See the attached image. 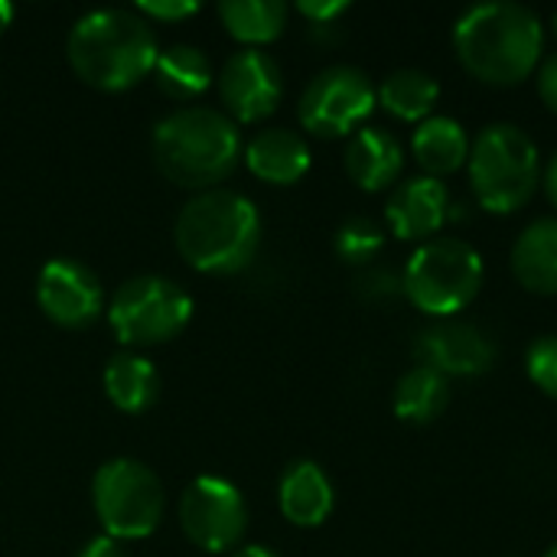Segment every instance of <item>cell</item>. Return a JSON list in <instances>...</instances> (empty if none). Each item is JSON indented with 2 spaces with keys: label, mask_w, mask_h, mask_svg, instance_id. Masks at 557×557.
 <instances>
[{
  "label": "cell",
  "mask_w": 557,
  "mask_h": 557,
  "mask_svg": "<svg viewBox=\"0 0 557 557\" xmlns=\"http://www.w3.org/2000/svg\"><path fill=\"white\" fill-rule=\"evenodd\" d=\"M454 49L463 69L480 82L519 85L542 59L545 29L539 13L525 3H476L454 23Z\"/></svg>",
  "instance_id": "1"
},
{
  "label": "cell",
  "mask_w": 557,
  "mask_h": 557,
  "mask_svg": "<svg viewBox=\"0 0 557 557\" xmlns=\"http://www.w3.org/2000/svg\"><path fill=\"white\" fill-rule=\"evenodd\" d=\"M72 72L101 91H124L157 65V36L137 10H91L75 20L69 42Z\"/></svg>",
  "instance_id": "2"
},
{
  "label": "cell",
  "mask_w": 557,
  "mask_h": 557,
  "mask_svg": "<svg viewBox=\"0 0 557 557\" xmlns=\"http://www.w3.org/2000/svg\"><path fill=\"white\" fill-rule=\"evenodd\" d=\"M176 251L202 274H235L248 268L261 245V215L235 189H206L176 215Z\"/></svg>",
  "instance_id": "3"
},
{
  "label": "cell",
  "mask_w": 557,
  "mask_h": 557,
  "mask_svg": "<svg viewBox=\"0 0 557 557\" xmlns=\"http://www.w3.org/2000/svg\"><path fill=\"white\" fill-rule=\"evenodd\" d=\"M242 160V134L225 111L189 104L153 127V163L183 189H215Z\"/></svg>",
  "instance_id": "4"
},
{
  "label": "cell",
  "mask_w": 557,
  "mask_h": 557,
  "mask_svg": "<svg viewBox=\"0 0 557 557\" xmlns=\"http://www.w3.org/2000/svg\"><path fill=\"white\" fill-rule=\"evenodd\" d=\"M470 183L476 202L496 215L519 212L539 186V144L509 121L486 124L470 144Z\"/></svg>",
  "instance_id": "5"
},
{
  "label": "cell",
  "mask_w": 557,
  "mask_h": 557,
  "mask_svg": "<svg viewBox=\"0 0 557 557\" xmlns=\"http://www.w3.org/2000/svg\"><path fill=\"white\" fill-rule=\"evenodd\" d=\"M483 287V258L463 238H428L408 258L401 290L408 300L431 317H454L473 304Z\"/></svg>",
  "instance_id": "6"
},
{
  "label": "cell",
  "mask_w": 557,
  "mask_h": 557,
  "mask_svg": "<svg viewBox=\"0 0 557 557\" xmlns=\"http://www.w3.org/2000/svg\"><path fill=\"white\" fill-rule=\"evenodd\" d=\"M95 516L114 542H137L157 532L163 519V486L157 473L131 457H114L91 480Z\"/></svg>",
  "instance_id": "7"
},
{
  "label": "cell",
  "mask_w": 557,
  "mask_h": 557,
  "mask_svg": "<svg viewBox=\"0 0 557 557\" xmlns=\"http://www.w3.org/2000/svg\"><path fill=\"white\" fill-rule=\"evenodd\" d=\"M193 317L189 294L163 274H137L108 300V323L127 346H157L183 333Z\"/></svg>",
  "instance_id": "8"
},
{
  "label": "cell",
  "mask_w": 557,
  "mask_h": 557,
  "mask_svg": "<svg viewBox=\"0 0 557 557\" xmlns=\"http://www.w3.org/2000/svg\"><path fill=\"white\" fill-rule=\"evenodd\" d=\"M379 88L356 65H330L310 78L297 117L317 137H346L375 111Z\"/></svg>",
  "instance_id": "9"
},
{
  "label": "cell",
  "mask_w": 557,
  "mask_h": 557,
  "mask_svg": "<svg viewBox=\"0 0 557 557\" xmlns=\"http://www.w3.org/2000/svg\"><path fill=\"white\" fill-rule=\"evenodd\" d=\"M183 535L212 555L232 552L248 529V506L235 483L222 476H199L180 499Z\"/></svg>",
  "instance_id": "10"
},
{
  "label": "cell",
  "mask_w": 557,
  "mask_h": 557,
  "mask_svg": "<svg viewBox=\"0 0 557 557\" xmlns=\"http://www.w3.org/2000/svg\"><path fill=\"white\" fill-rule=\"evenodd\" d=\"M39 310L65 330L91 326L104 310V290L95 271L75 258H52L36 277Z\"/></svg>",
  "instance_id": "11"
},
{
  "label": "cell",
  "mask_w": 557,
  "mask_h": 557,
  "mask_svg": "<svg viewBox=\"0 0 557 557\" xmlns=\"http://www.w3.org/2000/svg\"><path fill=\"white\" fill-rule=\"evenodd\" d=\"M219 95L228 108V117L255 124L277 111L284 95L281 65L261 49H242L225 59L219 75Z\"/></svg>",
  "instance_id": "12"
},
{
  "label": "cell",
  "mask_w": 557,
  "mask_h": 557,
  "mask_svg": "<svg viewBox=\"0 0 557 557\" xmlns=\"http://www.w3.org/2000/svg\"><path fill=\"white\" fill-rule=\"evenodd\" d=\"M418 359L421 366L447 375H483L496 362V346L493 339L470 326V323H434L418 336Z\"/></svg>",
  "instance_id": "13"
},
{
  "label": "cell",
  "mask_w": 557,
  "mask_h": 557,
  "mask_svg": "<svg viewBox=\"0 0 557 557\" xmlns=\"http://www.w3.org/2000/svg\"><path fill=\"white\" fill-rule=\"evenodd\" d=\"M454 199L444 180L437 176H411L398 183L385 202L388 228L405 242H428L450 219Z\"/></svg>",
  "instance_id": "14"
},
{
  "label": "cell",
  "mask_w": 557,
  "mask_h": 557,
  "mask_svg": "<svg viewBox=\"0 0 557 557\" xmlns=\"http://www.w3.org/2000/svg\"><path fill=\"white\" fill-rule=\"evenodd\" d=\"M405 170V150L385 127H359L346 144V173L366 193L388 189Z\"/></svg>",
  "instance_id": "15"
},
{
  "label": "cell",
  "mask_w": 557,
  "mask_h": 557,
  "mask_svg": "<svg viewBox=\"0 0 557 557\" xmlns=\"http://www.w3.org/2000/svg\"><path fill=\"white\" fill-rule=\"evenodd\" d=\"M277 506L297 529H317L333 512V483L313 460H294L277 486Z\"/></svg>",
  "instance_id": "16"
},
{
  "label": "cell",
  "mask_w": 557,
  "mask_h": 557,
  "mask_svg": "<svg viewBox=\"0 0 557 557\" xmlns=\"http://www.w3.org/2000/svg\"><path fill=\"white\" fill-rule=\"evenodd\" d=\"M248 170L274 186H290L307 176L310 170V147L297 131L287 127H264L245 147Z\"/></svg>",
  "instance_id": "17"
},
{
  "label": "cell",
  "mask_w": 557,
  "mask_h": 557,
  "mask_svg": "<svg viewBox=\"0 0 557 557\" xmlns=\"http://www.w3.org/2000/svg\"><path fill=\"white\" fill-rule=\"evenodd\" d=\"M512 274L535 294H557V215L535 219L512 245Z\"/></svg>",
  "instance_id": "18"
},
{
  "label": "cell",
  "mask_w": 557,
  "mask_h": 557,
  "mask_svg": "<svg viewBox=\"0 0 557 557\" xmlns=\"http://www.w3.org/2000/svg\"><path fill=\"white\" fill-rule=\"evenodd\" d=\"M104 395L124 414H144L160 398V375L150 359L137 352H117L104 366Z\"/></svg>",
  "instance_id": "19"
},
{
  "label": "cell",
  "mask_w": 557,
  "mask_h": 557,
  "mask_svg": "<svg viewBox=\"0 0 557 557\" xmlns=\"http://www.w3.org/2000/svg\"><path fill=\"white\" fill-rule=\"evenodd\" d=\"M411 150H414L418 163L428 170V176L441 180L447 173H457L467 163L470 137L460 121H454L447 114H431L428 121L418 124V131L411 137Z\"/></svg>",
  "instance_id": "20"
},
{
  "label": "cell",
  "mask_w": 557,
  "mask_h": 557,
  "mask_svg": "<svg viewBox=\"0 0 557 557\" xmlns=\"http://www.w3.org/2000/svg\"><path fill=\"white\" fill-rule=\"evenodd\" d=\"M153 78L163 95H170L176 101H193L212 85V62L199 46L176 42L157 55Z\"/></svg>",
  "instance_id": "21"
},
{
  "label": "cell",
  "mask_w": 557,
  "mask_h": 557,
  "mask_svg": "<svg viewBox=\"0 0 557 557\" xmlns=\"http://www.w3.org/2000/svg\"><path fill=\"white\" fill-rule=\"evenodd\" d=\"M219 16H222V26L228 29V36L245 42V49H258L284 33L287 3H281V0H222Z\"/></svg>",
  "instance_id": "22"
},
{
  "label": "cell",
  "mask_w": 557,
  "mask_h": 557,
  "mask_svg": "<svg viewBox=\"0 0 557 557\" xmlns=\"http://www.w3.org/2000/svg\"><path fill=\"white\" fill-rule=\"evenodd\" d=\"M441 98V85L424 69H395L379 85V104L401 121H428Z\"/></svg>",
  "instance_id": "23"
},
{
  "label": "cell",
  "mask_w": 557,
  "mask_h": 557,
  "mask_svg": "<svg viewBox=\"0 0 557 557\" xmlns=\"http://www.w3.org/2000/svg\"><path fill=\"white\" fill-rule=\"evenodd\" d=\"M447 405L450 382L428 366H414L395 385V414L408 424H431L447 411Z\"/></svg>",
  "instance_id": "24"
},
{
  "label": "cell",
  "mask_w": 557,
  "mask_h": 557,
  "mask_svg": "<svg viewBox=\"0 0 557 557\" xmlns=\"http://www.w3.org/2000/svg\"><path fill=\"white\" fill-rule=\"evenodd\" d=\"M336 255L346 261V264H369L382 245H385V232L375 219L369 215H352L339 225L336 232Z\"/></svg>",
  "instance_id": "25"
},
{
  "label": "cell",
  "mask_w": 557,
  "mask_h": 557,
  "mask_svg": "<svg viewBox=\"0 0 557 557\" xmlns=\"http://www.w3.org/2000/svg\"><path fill=\"white\" fill-rule=\"evenodd\" d=\"M525 372L529 379L548 395V398H557V336L548 333V336H539L529 352H525Z\"/></svg>",
  "instance_id": "26"
},
{
  "label": "cell",
  "mask_w": 557,
  "mask_h": 557,
  "mask_svg": "<svg viewBox=\"0 0 557 557\" xmlns=\"http://www.w3.org/2000/svg\"><path fill=\"white\" fill-rule=\"evenodd\" d=\"M199 10L196 0H147L137 7V13L144 20H157V23H176V20H186Z\"/></svg>",
  "instance_id": "27"
},
{
  "label": "cell",
  "mask_w": 557,
  "mask_h": 557,
  "mask_svg": "<svg viewBox=\"0 0 557 557\" xmlns=\"http://www.w3.org/2000/svg\"><path fill=\"white\" fill-rule=\"evenodd\" d=\"M297 10L310 20V26H333L349 10V3L346 0H300Z\"/></svg>",
  "instance_id": "28"
},
{
  "label": "cell",
  "mask_w": 557,
  "mask_h": 557,
  "mask_svg": "<svg viewBox=\"0 0 557 557\" xmlns=\"http://www.w3.org/2000/svg\"><path fill=\"white\" fill-rule=\"evenodd\" d=\"M539 95H542V101L557 114V52L548 55L542 62V69H539Z\"/></svg>",
  "instance_id": "29"
},
{
  "label": "cell",
  "mask_w": 557,
  "mask_h": 557,
  "mask_svg": "<svg viewBox=\"0 0 557 557\" xmlns=\"http://www.w3.org/2000/svg\"><path fill=\"white\" fill-rule=\"evenodd\" d=\"M75 557H127L121 542H114L111 535H98V539H88L85 548Z\"/></svg>",
  "instance_id": "30"
},
{
  "label": "cell",
  "mask_w": 557,
  "mask_h": 557,
  "mask_svg": "<svg viewBox=\"0 0 557 557\" xmlns=\"http://www.w3.org/2000/svg\"><path fill=\"white\" fill-rule=\"evenodd\" d=\"M545 193H548V199L557 206V150L552 153L548 166H545Z\"/></svg>",
  "instance_id": "31"
},
{
  "label": "cell",
  "mask_w": 557,
  "mask_h": 557,
  "mask_svg": "<svg viewBox=\"0 0 557 557\" xmlns=\"http://www.w3.org/2000/svg\"><path fill=\"white\" fill-rule=\"evenodd\" d=\"M232 557H277L271 548H264V545H245V548H238Z\"/></svg>",
  "instance_id": "32"
},
{
  "label": "cell",
  "mask_w": 557,
  "mask_h": 557,
  "mask_svg": "<svg viewBox=\"0 0 557 557\" xmlns=\"http://www.w3.org/2000/svg\"><path fill=\"white\" fill-rule=\"evenodd\" d=\"M13 23V3L10 0H0V33Z\"/></svg>",
  "instance_id": "33"
},
{
  "label": "cell",
  "mask_w": 557,
  "mask_h": 557,
  "mask_svg": "<svg viewBox=\"0 0 557 557\" xmlns=\"http://www.w3.org/2000/svg\"><path fill=\"white\" fill-rule=\"evenodd\" d=\"M545 557H557V542L548 548V552H545Z\"/></svg>",
  "instance_id": "34"
},
{
  "label": "cell",
  "mask_w": 557,
  "mask_h": 557,
  "mask_svg": "<svg viewBox=\"0 0 557 557\" xmlns=\"http://www.w3.org/2000/svg\"><path fill=\"white\" fill-rule=\"evenodd\" d=\"M552 23H555V33H557V10H555V20H552Z\"/></svg>",
  "instance_id": "35"
}]
</instances>
